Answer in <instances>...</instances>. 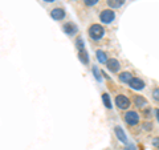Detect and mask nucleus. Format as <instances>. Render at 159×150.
<instances>
[{
  "label": "nucleus",
  "instance_id": "obj_9",
  "mask_svg": "<svg viewBox=\"0 0 159 150\" xmlns=\"http://www.w3.org/2000/svg\"><path fill=\"white\" fill-rule=\"evenodd\" d=\"M107 68L110 69L111 72H118L119 71V63H118V60L116 59H110V60H107Z\"/></svg>",
  "mask_w": 159,
  "mask_h": 150
},
{
  "label": "nucleus",
  "instance_id": "obj_14",
  "mask_svg": "<svg viewBox=\"0 0 159 150\" xmlns=\"http://www.w3.org/2000/svg\"><path fill=\"white\" fill-rule=\"evenodd\" d=\"M102 100H103V104L107 109H111V101H110V97H109L107 93H103L102 94Z\"/></svg>",
  "mask_w": 159,
  "mask_h": 150
},
{
  "label": "nucleus",
  "instance_id": "obj_23",
  "mask_svg": "<svg viewBox=\"0 0 159 150\" xmlns=\"http://www.w3.org/2000/svg\"><path fill=\"white\" fill-rule=\"evenodd\" d=\"M126 150H131V148H127V149H126Z\"/></svg>",
  "mask_w": 159,
  "mask_h": 150
},
{
  "label": "nucleus",
  "instance_id": "obj_6",
  "mask_svg": "<svg viewBox=\"0 0 159 150\" xmlns=\"http://www.w3.org/2000/svg\"><path fill=\"white\" fill-rule=\"evenodd\" d=\"M51 16L54 20H62L64 17H65V11H64L62 8H54V9H52Z\"/></svg>",
  "mask_w": 159,
  "mask_h": 150
},
{
  "label": "nucleus",
  "instance_id": "obj_21",
  "mask_svg": "<svg viewBox=\"0 0 159 150\" xmlns=\"http://www.w3.org/2000/svg\"><path fill=\"white\" fill-rule=\"evenodd\" d=\"M155 116H157V118H158V122H159V109H158V110L155 112Z\"/></svg>",
  "mask_w": 159,
  "mask_h": 150
},
{
  "label": "nucleus",
  "instance_id": "obj_20",
  "mask_svg": "<svg viewBox=\"0 0 159 150\" xmlns=\"http://www.w3.org/2000/svg\"><path fill=\"white\" fill-rule=\"evenodd\" d=\"M152 143H154V146H158V148H159V137H158V138H154Z\"/></svg>",
  "mask_w": 159,
  "mask_h": 150
},
{
  "label": "nucleus",
  "instance_id": "obj_10",
  "mask_svg": "<svg viewBox=\"0 0 159 150\" xmlns=\"http://www.w3.org/2000/svg\"><path fill=\"white\" fill-rule=\"evenodd\" d=\"M123 3H125V0H107V6L111 8H119Z\"/></svg>",
  "mask_w": 159,
  "mask_h": 150
},
{
  "label": "nucleus",
  "instance_id": "obj_18",
  "mask_svg": "<svg viewBox=\"0 0 159 150\" xmlns=\"http://www.w3.org/2000/svg\"><path fill=\"white\" fill-rule=\"evenodd\" d=\"M93 72H94V74H96V78L98 80H101V74H99V72H98V69H97V67H93Z\"/></svg>",
  "mask_w": 159,
  "mask_h": 150
},
{
  "label": "nucleus",
  "instance_id": "obj_7",
  "mask_svg": "<svg viewBox=\"0 0 159 150\" xmlns=\"http://www.w3.org/2000/svg\"><path fill=\"white\" fill-rule=\"evenodd\" d=\"M64 32L69 36H74V35L77 33V27L74 26L73 23H66L65 26H64Z\"/></svg>",
  "mask_w": 159,
  "mask_h": 150
},
{
  "label": "nucleus",
  "instance_id": "obj_8",
  "mask_svg": "<svg viewBox=\"0 0 159 150\" xmlns=\"http://www.w3.org/2000/svg\"><path fill=\"white\" fill-rule=\"evenodd\" d=\"M114 132H116V134H117V137H118L119 141L123 142V143H127V137H126L125 132L122 130V128H121V126H116Z\"/></svg>",
  "mask_w": 159,
  "mask_h": 150
},
{
  "label": "nucleus",
  "instance_id": "obj_19",
  "mask_svg": "<svg viewBox=\"0 0 159 150\" xmlns=\"http://www.w3.org/2000/svg\"><path fill=\"white\" fill-rule=\"evenodd\" d=\"M152 96H154V98H155L157 101H159V88L154 89V92H152Z\"/></svg>",
  "mask_w": 159,
  "mask_h": 150
},
{
  "label": "nucleus",
  "instance_id": "obj_15",
  "mask_svg": "<svg viewBox=\"0 0 159 150\" xmlns=\"http://www.w3.org/2000/svg\"><path fill=\"white\" fill-rule=\"evenodd\" d=\"M135 105L138 108H143V105H146V100L142 96H137L135 97Z\"/></svg>",
  "mask_w": 159,
  "mask_h": 150
},
{
  "label": "nucleus",
  "instance_id": "obj_5",
  "mask_svg": "<svg viewBox=\"0 0 159 150\" xmlns=\"http://www.w3.org/2000/svg\"><path fill=\"white\" fill-rule=\"evenodd\" d=\"M129 84H130V87L133 89H135V91H141V89L145 88V82H143L141 78H138V77H133L131 81Z\"/></svg>",
  "mask_w": 159,
  "mask_h": 150
},
{
  "label": "nucleus",
  "instance_id": "obj_13",
  "mask_svg": "<svg viewBox=\"0 0 159 150\" xmlns=\"http://www.w3.org/2000/svg\"><path fill=\"white\" fill-rule=\"evenodd\" d=\"M78 57H80V60H81V61H82L84 64H88L89 59H88V53H86V51H85V49H81V51H80Z\"/></svg>",
  "mask_w": 159,
  "mask_h": 150
},
{
  "label": "nucleus",
  "instance_id": "obj_22",
  "mask_svg": "<svg viewBox=\"0 0 159 150\" xmlns=\"http://www.w3.org/2000/svg\"><path fill=\"white\" fill-rule=\"evenodd\" d=\"M44 2H48V3H52V2H54V0H44Z\"/></svg>",
  "mask_w": 159,
  "mask_h": 150
},
{
  "label": "nucleus",
  "instance_id": "obj_16",
  "mask_svg": "<svg viewBox=\"0 0 159 150\" xmlns=\"http://www.w3.org/2000/svg\"><path fill=\"white\" fill-rule=\"evenodd\" d=\"M84 3H85L88 7H92V6H96L98 3V0H84Z\"/></svg>",
  "mask_w": 159,
  "mask_h": 150
},
{
  "label": "nucleus",
  "instance_id": "obj_17",
  "mask_svg": "<svg viewBox=\"0 0 159 150\" xmlns=\"http://www.w3.org/2000/svg\"><path fill=\"white\" fill-rule=\"evenodd\" d=\"M77 48L81 51V49H85L84 48V41H82V39H77Z\"/></svg>",
  "mask_w": 159,
  "mask_h": 150
},
{
  "label": "nucleus",
  "instance_id": "obj_11",
  "mask_svg": "<svg viewBox=\"0 0 159 150\" xmlns=\"http://www.w3.org/2000/svg\"><path fill=\"white\" fill-rule=\"evenodd\" d=\"M131 73H129V72H122L121 74H119V80H121L122 82H130L131 81Z\"/></svg>",
  "mask_w": 159,
  "mask_h": 150
},
{
  "label": "nucleus",
  "instance_id": "obj_12",
  "mask_svg": "<svg viewBox=\"0 0 159 150\" xmlns=\"http://www.w3.org/2000/svg\"><path fill=\"white\" fill-rule=\"evenodd\" d=\"M97 59H98V61L101 63V64H105V63H107L106 54H105V52H102V51H97Z\"/></svg>",
  "mask_w": 159,
  "mask_h": 150
},
{
  "label": "nucleus",
  "instance_id": "obj_4",
  "mask_svg": "<svg viewBox=\"0 0 159 150\" xmlns=\"http://www.w3.org/2000/svg\"><path fill=\"white\" fill-rule=\"evenodd\" d=\"M116 105L119 109H127L129 106H130V101H129V98L126 96L119 94V96L116 97Z\"/></svg>",
  "mask_w": 159,
  "mask_h": 150
},
{
  "label": "nucleus",
  "instance_id": "obj_1",
  "mask_svg": "<svg viewBox=\"0 0 159 150\" xmlns=\"http://www.w3.org/2000/svg\"><path fill=\"white\" fill-rule=\"evenodd\" d=\"M89 35H90V37L93 40H99L105 35V29L99 26V24H93V26L89 28Z\"/></svg>",
  "mask_w": 159,
  "mask_h": 150
},
{
  "label": "nucleus",
  "instance_id": "obj_3",
  "mask_svg": "<svg viewBox=\"0 0 159 150\" xmlns=\"http://www.w3.org/2000/svg\"><path fill=\"white\" fill-rule=\"evenodd\" d=\"M114 17H116V13H114L111 9H105V11H102L101 15H99V19H101V21L102 23H105V24H109V23H111Z\"/></svg>",
  "mask_w": 159,
  "mask_h": 150
},
{
  "label": "nucleus",
  "instance_id": "obj_2",
  "mask_svg": "<svg viewBox=\"0 0 159 150\" xmlns=\"http://www.w3.org/2000/svg\"><path fill=\"white\" fill-rule=\"evenodd\" d=\"M125 122L127 125H130V126H134V125H137L139 122V116L137 112H127L125 114Z\"/></svg>",
  "mask_w": 159,
  "mask_h": 150
}]
</instances>
